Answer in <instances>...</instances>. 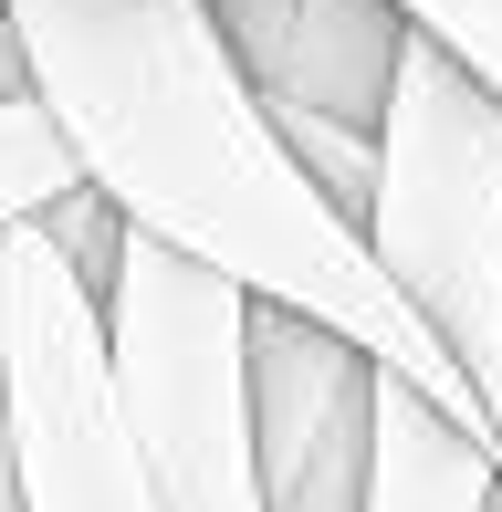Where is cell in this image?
Returning <instances> with one entry per match:
<instances>
[{"mask_svg": "<svg viewBox=\"0 0 502 512\" xmlns=\"http://www.w3.org/2000/svg\"><path fill=\"white\" fill-rule=\"evenodd\" d=\"M11 32L32 53V95L53 115V136L126 209V230L231 272L251 304L325 314L387 377L429 387L461 429H492V398L408 314L367 230L293 168L283 126L262 105V74L220 42L199 0H11Z\"/></svg>", "mask_w": 502, "mask_h": 512, "instance_id": "1", "label": "cell"}, {"mask_svg": "<svg viewBox=\"0 0 502 512\" xmlns=\"http://www.w3.org/2000/svg\"><path fill=\"white\" fill-rule=\"evenodd\" d=\"M356 230L502 429V95H482L419 32L377 105V189Z\"/></svg>", "mask_w": 502, "mask_h": 512, "instance_id": "2", "label": "cell"}, {"mask_svg": "<svg viewBox=\"0 0 502 512\" xmlns=\"http://www.w3.org/2000/svg\"><path fill=\"white\" fill-rule=\"evenodd\" d=\"M105 314V387L157 512H262L251 481V293L178 241L126 230Z\"/></svg>", "mask_w": 502, "mask_h": 512, "instance_id": "3", "label": "cell"}, {"mask_svg": "<svg viewBox=\"0 0 502 512\" xmlns=\"http://www.w3.org/2000/svg\"><path fill=\"white\" fill-rule=\"evenodd\" d=\"M0 471L11 512H157L105 387V314L32 220L0 230Z\"/></svg>", "mask_w": 502, "mask_h": 512, "instance_id": "4", "label": "cell"}, {"mask_svg": "<svg viewBox=\"0 0 502 512\" xmlns=\"http://www.w3.org/2000/svg\"><path fill=\"white\" fill-rule=\"evenodd\" d=\"M377 356L325 314L251 304V481L262 512H356L367 502Z\"/></svg>", "mask_w": 502, "mask_h": 512, "instance_id": "5", "label": "cell"}, {"mask_svg": "<svg viewBox=\"0 0 502 512\" xmlns=\"http://www.w3.org/2000/svg\"><path fill=\"white\" fill-rule=\"evenodd\" d=\"M502 471V439L461 429L429 387L377 366V418H367V502L356 512H482Z\"/></svg>", "mask_w": 502, "mask_h": 512, "instance_id": "6", "label": "cell"}, {"mask_svg": "<svg viewBox=\"0 0 502 512\" xmlns=\"http://www.w3.org/2000/svg\"><path fill=\"white\" fill-rule=\"evenodd\" d=\"M398 53H408L398 0H293V21H283V42H272L262 84H272V95H293V105H325V115L377 126Z\"/></svg>", "mask_w": 502, "mask_h": 512, "instance_id": "7", "label": "cell"}, {"mask_svg": "<svg viewBox=\"0 0 502 512\" xmlns=\"http://www.w3.org/2000/svg\"><path fill=\"white\" fill-rule=\"evenodd\" d=\"M262 105H272V126H283L293 168H304L314 189L346 209V220H367V189H377V126L325 115V105H293V95H272V84H262Z\"/></svg>", "mask_w": 502, "mask_h": 512, "instance_id": "8", "label": "cell"}, {"mask_svg": "<svg viewBox=\"0 0 502 512\" xmlns=\"http://www.w3.org/2000/svg\"><path fill=\"white\" fill-rule=\"evenodd\" d=\"M74 147L53 136V115H42V95H0V230L32 220L53 189H74Z\"/></svg>", "mask_w": 502, "mask_h": 512, "instance_id": "9", "label": "cell"}, {"mask_svg": "<svg viewBox=\"0 0 502 512\" xmlns=\"http://www.w3.org/2000/svg\"><path fill=\"white\" fill-rule=\"evenodd\" d=\"M32 230H42L53 251H63V262H74V283H84V293H105V283H116V251H126V209L105 199L95 178L53 189V199L32 209Z\"/></svg>", "mask_w": 502, "mask_h": 512, "instance_id": "10", "label": "cell"}, {"mask_svg": "<svg viewBox=\"0 0 502 512\" xmlns=\"http://www.w3.org/2000/svg\"><path fill=\"white\" fill-rule=\"evenodd\" d=\"M398 21L419 42H440L482 95H502V0H398Z\"/></svg>", "mask_w": 502, "mask_h": 512, "instance_id": "11", "label": "cell"}, {"mask_svg": "<svg viewBox=\"0 0 502 512\" xmlns=\"http://www.w3.org/2000/svg\"><path fill=\"white\" fill-rule=\"evenodd\" d=\"M199 11H210V21H220V42H231L251 74H262L272 42H283V21H293V0H199Z\"/></svg>", "mask_w": 502, "mask_h": 512, "instance_id": "12", "label": "cell"}, {"mask_svg": "<svg viewBox=\"0 0 502 512\" xmlns=\"http://www.w3.org/2000/svg\"><path fill=\"white\" fill-rule=\"evenodd\" d=\"M0 95H32V53H21V32H11V0H0Z\"/></svg>", "mask_w": 502, "mask_h": 512, "instance_id": "13", "label": "cell"}, {"mask_svg": "<svg viewBox=\"0 0 502 512\" xmlns=\"http://www.w3.org/2000/svg\"><path fill=\"white\" fill-rule=\"evenodd\" d=\"M482 512H502V471H492V502H482Z\"/></svg>", "mask_w": 502, "mask_h": 512, "instance_id": "14", "label": "cell"}]
</instances>
